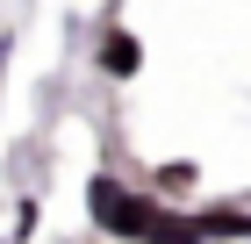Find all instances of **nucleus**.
Wrapping results in <instances>:
<instances>
[{
  "label": "nucleus",
  "mask_w": 251,
  "mask_h": 244,
  "mask_svg": "<svg viewBox=\"0 0 251 244\" xmlns=\"http://www.w3.org/2000/svg\"><path fill=\"white\" fill-rule=\"evenodd\" d=\"M151 201H158V194H136V187H122L115 172H94V180H86V216H94V230H100V237H122V244H136V230H144Z\"/></svg>",
  "instance_id": "obj_1"
},
{
  "label": "nucleus",
  "mask_w": 251,
  "mask_h": 244,
  "mask_svg": "<svg viewBox=\"0 0 251 244\" xmlns=\"http://www.w3.org/2000/svg\"><path fill=\"white\" fill-rule=\"evenodd\" d=\"M136 244H201V216H194V208H173L158 194L151 216H144V230H136Z\"/></svg>",
  "instance_id": "obj_2"
},
{
  "label": "nucleus",
  "mask_w": 251,
  "mask_h": 244,
  "mask_svg": "<svg viewBox=\"0 0 251 244\" xmlns=\"http://www.w3.org/2000/svg\"><path fill=\"white\" fill-rule=\"evenodd\" d=\"M100 72L108 79H136L144 72V43H136L129 29H108V36H100Z\"/></svg>",
  "instance_id": "obj_3"
},
{
  "label": "nucleus",
  "mask_w": 251,
  "mask_h": 244,
  "mask_svg": "<svg viewBox=\"0 0 251 244\" xmlns=\"http://www.w3.org/2000/svg\"><path fill=\"white\" fill-rule=\"evenodd\" d=\"M251 208H201V244H244Z\"/></svg>",
  "instance_id": "obj_4"
},
{
  "label": "nucleus",
  "mask_w": 251,
  "mask_h": 244,
  "mask_svg": "<svg viewBox=\"0 0 251 244\" xmlns=\"http://www.w3.org/2000/svg\"><path fill=\"white\" fill-rule=\"evenodd\" d=\"M194 180H201V165H194V158H173V165H158V194H194Z\"/></svg>",
  "instance_id": "obj_5"
},
{
  "label": "nucleus",
  "mask_w": 251,
  "mask_h": 244,
  "mask_svg": "<svg viewBox=\"0 0 251 244\" xmlns=\"http://www.w3.org/2000/svg\"><path fill=\"white\" fill-rule=\"evenodd\" d=\"M7 244H15V237H7Z\"/></svg>",
  "instance_id": "obj_6"
}]
</instances>
